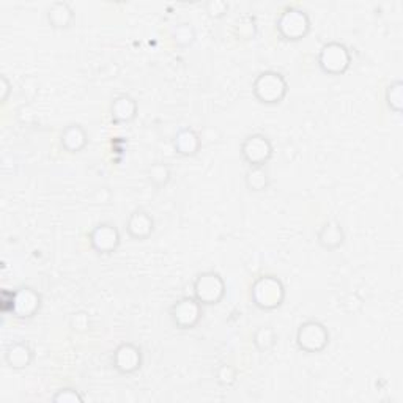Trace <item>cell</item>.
<instances>
[{
	"mask_svg": "<svg viewBox=\"0 0 403 403\" xmlns=\"http://www.w3.org/2000/svg\"><path fill=\"white\" fill-rule=\"evenodd\" d=\"M254 97L264 104H279L287 97L289 84L285 78L278 71H264L254 81Z\"/></svg>",
	"mask_w": 403,
	"mask_h": 403,
	"instance_id": "6da1fadb",
	"label": "cell"
},
{
	"mask_svg": "<svg viewBox=\"0 0 403 403\" xmlns=\"http://www.w3.org/2000/svg\"><path fill=\"white\" fill-rule=\"evenodd\" d=\"M251 296L254 304L264 310H274L284 303L285 287L274 276H261L252 284Z\"/></svg>",
	"mask_w": 403,
	"mask_h": 403,
	"instance_id": "7a4b0ae2",
	"label": "cell"
},
{
	"mask_svg": "<svg viewBox=\"0 0 403 403\" xmlns=\"http://www.w3.org/2000/svg\"><path fill=\"white\" fill-rule=\"evenodd\" d=\"M276 27L285 40L298 41L309 34L310 19L304 10L296 8V6H287L278 18Z\"/></svg>",
	"mask_w": 403,
	"mask_h": 403,
	"instance_id": "3957f363",
	"label": "cell"
},
{
	"mask_svg": "<svg viewBox=\"0 0 403 403\" xmlns=\"http://www.w3.org/2000/svg\"><path fill=\"white\" fill-rule=\"evenodd\" d=\"M318 65L322 71L331 76L343 74L351 65V54L342 43L331 41L320 49Z\"/></svg>",
	"mask_w": 403,
	"mask_h": 403,
	"instance_id": "277c9868",
	"label": "cell"
},
{
	"mask_svg": "<svg viewBox=\"0 0 403 403\" xmlns=\"http://www.w3.org/2000/svg\"><path fill=\"white\" fill-rule=\"evenodd\" d=\"M194 298L200 304L214 306L226 295V282L214 271L200 273L194 280Z\"/></svg>",
	"mask_w": 403,
	"mask_h": 403,
	"instance_id": "5b68a950",
	"label": "cell"
},
{
	"mask_svg": "<svg viewBox=\"0 0 403 403\" xmlns=\"http://www.w3.org/2000/svg\"><path fill=\"white\" fill-rule=\"evenodd\" d=\"M296 343L299 350L306 353H320L329 343V332L323 323L317 320H309V322L299 326L296 332Z\"/></svg>",
	"mask_w": 403,
	"mask_h": 403,
	"instance_id": "8992f818",
	"label": "cell"
},
{
	"mask_svg": "<svg viewBox=\"0 0 403 403\" xmlns=\"http://www.w3.org/2000/svg\"><path fill=\"white\" fill-rule=\"evenodd\" d=\"M241 155L251 165H265L273 156V144L264 134H251L241 144Z\"/></svg>",
	"mask_w": 403,
	"mask_h": 403,
	"instance_id": "52a82bcc",
	"label": "cell"
},
{
	"mask_svg": "<svg viewBox=\"0 0 403 403\" xmlns=\"http://www.w3.org/2000/svg\"><path fill=\"white\" fill-rule=\"evenodd\" d=\"M172 322L180 329H193L202 318V304L196 298H182L172 306Z\"/></svg>",
	"mask_w": 403,
	"mask_h": 403,
	"instance_id": "ba28073f",
	"label": "cell"
},
{
	"mask_svg": "<svg viewBox=\"0 0 403 403\" xmlns=\"http://www.w3.org/2000/svg\"><path fill=\"white\" fill-rule=\"evenodd\" d=\"M88 240H90L93 251L98 254H112L120 246V232L112 224L102 222L92 230Z\"/></svg>",
	"mask_w": 403,
	"mask_h": 403,
	"instance_id": "9c48e42d",
	"label": "cell"
},
{
	"mask_svg": "<svg viewBox=\"0 0 403 403\" xmlns=\"http://www.w3.org/2000/svg\"><path fill=\"white\" fill-rule=\"evenodd\" d=\"M114 367L118 370L120 374L130 375L137 372L142 366V351L131 342L121 343L120 347L115 350L114 357H112Z\"/></svg>",
	"mask_w": 403,
	"mask_h": 403,
	"instance_id": "30bf717a",
	"label": "cell"
},
{
	"mask_svg": "<svg viewBox=\"0 0 403 403\" xmlns=\"http://www.w3.org/2000/svg\"><path fill=\"white\" fill-rule=\"evenodd\" d=\"M41 296L34 289L24 287L15 292V306H13V315L18 318H32L40 310Z\"/></svg>",
	"mask_w": 403,
	"mask_h": 403,
	"instance_id": "8fae6325",
	"label": "cell"
},
{
	"mask_svg": "<svg viewBox=\"0 0 403 403\" xmlns=\"http://www.w3.org/2000/svg\"><path fill=\"white\" fill-rule=\"evenodd\" d=\"M155 230V221L145 210H134L126 221V232L132 240L144 241Z\"/></svg>",
	"mask_w": 403,
	"mask_h": 403,
	"instance_id": "7c38bea8",
	"label": "cell"
},
{
	"mask_svg": "<svg viewBox=\"0 0 403 403\" xmlns=\"http://www.w3.org/2000/svg\"><path fill=\"white\" fill-rule=\"evenodd\" d=\"M317 241L326 251H336L345 243V232L336 221L325 222L317 233Z\"/></svg>",
	"mask_w": 403,
	"mask_h": 403,
	"instance_id": "4fadbf2b",
	"label": "cell"
},
{
	"mask_svg": "<svg viewBox=\"0 0 403 403\" xmlns=\"http://www.w3.org/2000/svg\"><path fill=\"white\" fill-rule=\"evenodd\" d=\"M32 360H34V351L25 342H15L5 350V362L15 370L29 367Z\"/></svg>",
	"mask_w": 403,
	"mask_h": 403,
	"instance_id": "5bb4252c",
	"label": "cell"
},
{
	"mask_svg": "<svg viewBox=\"0 0 403 403\" xmlns=\"http://www.w3.org/2000/svg\"><path fill=\"white\" fill-rule=\"evenodd\" d=\"M137 102L130 95H120L114 100L111 106V115L115 123H128L136 118Z\"/></svg>",
	"mask_w": 403,
	"mask_h": 403,
	"instance_id": "9a60e30c",
	"label": "cell"
},
{
	"mask_svg": "<svg viewBox=\"0 0 403 403\" xmlns=\"http://www.w3.org/2000/svg\"><path fill=\"white\" fill-rule=\"evenodd\" d=\"M202 145V139L199 134L191 128H183L177 132V136L174 139V146L178 155L182 156H193L199 151Z\"/></svg>",
	"mask_w": 403,
	"mask_h": 403,
	"instance_id": "2e32d148",
	"label": "cell"
},
{
	"mask_svg": "<svg viewBox=\"0 0 403 403\" xmlns=\"http://www.w3.org/2000/svg\"><path fill=\"white\" fill-rule=\"evenodd\" d=\"M60 142L67 151L78 153L86 149L88 137L86 130L81 125H68L65 130L62 131Z\"/></svg>",
	"mask_w": 403,
	"mask_h": 403,
	"instance_id": "e0dca14e",
	"label": "cell"
},
{
	"mask_svg": "<svg viewBox=\"0 0 403 403\" xmlns=\"http://www.w3.org/2000/svg\"><path fill=\"white\" fill-rule=\"evenodd\" d=\"M74 19L71 5L67 2H54L48 8V21L54 29H67Z\"/></svg>",
	"mask_w": 403,
	"mask_h": 403,
	"instance_id": "ac0fdd59",
	"label": "cell"
},
{
	"mask_svg": "<svg viewBox=\"0 0 403 403\" xmlns=\"http://www.w3.org/2000/svg\"><path fill=\"white\" fill-rule=\"evenodd\" d=\"M245 182L249 189L254 193H260L270 186V175H268L265 165H252L246 172Z\"/></svg>",
	"mask_w": 403,
	"mask_h": 403,
	"instance_id": "d6986e66",
	"label": "cell"
},
{
	"mask_svg": "<svg viewBox=\"0 0 403 403\" xmlns=\"http://www.w3.org/2000/svg\"><path fill=\"white\" fill-rule=\"evenodd\" d=\"M386 104L391 109L392 112L400 114L403 107V84L402 81H394L392 84H389L385 93Z\"/></svg>",
	"mask_w": 403,
	"mask_h": 403,
	"instance_id": "ffe728a7",
	"label": "cell"
},
{
	"mask_svg": "<svg viewBox=\"0 0 403 403\" xmlns=\"http://www.w3.org/2000/svg\"><path fill=\"white\" fill-rule=\"evenodd\" d=\"M276 332L270 326H261L254 332V345L260 351H268L276 345Z\"/></svg>",
	"mask_w": 403,
	"mask_h": 403,
	"instance_id": "44dd1931",
	"label": "cell"
},
{
	"mask_svg": "<svg viewBox=\"0 0 403 403\" xmlns=\"http://www.w3.org/2000/svg\"><path fill=\"white\" fill-rule=\"evenodd\" d=\"M235 34L241 40H252L257 34V22L252 16H243L235 25Z\"/></svg>",
	"mask_w": 403,
	"mask_h": 403,
	"instance_id": "7402d4cb",
	"label": "cell"
},
{
	"mask_svg": "<svg viewBox=\"0 0 403 403\" xmlns=\"http://www.w3.org/2000/svg\"><path fill=\"white\" fill-rule=\"evenodd\" d=\"M149 178L153 186L163 188L170 182V169L165 164L156 163L149 169Z\"/></svg>",
	"mask_w": 403,
	"mask_h": 403,
	"instance_id": "603a6c76",
	"label": "cell"
},
{
	"mask_svg": "<svg viewBox=\"0 0 403 403\" xmlns=\"http://www.w3.org/2000/svg\"><path fill=\"white\" fill-rule=\"evenodd\" d=\"M174 41L177 43V46L180 48H186L189 44H193V41L196 40V30L191 27L189 24H178L177 27L174 29Z\"/></svg>",
	"mask_w": 403,
	"mask_h": 403,
	"instance_id": "cb8c5ba5",
	"label": "cell"
},
{
	"mask_svg": "<svg viewBox=\"0 0 403 403\" xmlns=\"http://www.w3.org/2000/svg\"><path fill=\"white\" fill-rule=\"evenodd\" d=\"M53 400L55 403H82L84 402V397L79 394V391H76L73 388H63L57 391Z\"/></svg>",
	"mask_w": 403,
	"mask_h": 403,
	"instance_id": "d4e9b609",
	"label": "cell"
},
{
	"mask_svg": "<svg viewBox=\"0 0 403 403\" xmlns=\"http://www.w3.org/2000/svg\"><path fill=\"white\" fill-rule=\"evenodd\" d=\"M216 380L219 385L222 386H232L233 383L236 381V372L233 367L230 366H222L219 370H217L216 374Z\"/></svg>",
	"mask_w": 403,
	"mask_h": 403,
	"instance_id": "484cf974",
	"label": "cell"
},
{
	"mask_svg": "<svg viewBox=\"0 0 403 403\" xmlns=\"http://www.w3.org/2000/svg\"><path fill=\"white\" fill-rule=\"evenodd\" d=\"M207 13L211 18H222L226 15L227 10H228V5L226 2H222V0H211L207 5Z\"/></svg>",
	"mask_w": 403,
	"mask_h": 403,
	"instance_id": "4316f807",
	"label": "cell"
},
{
	"mask_svg": "<svg viewBox=\"0 0 403 403\" xmlns=\"http://www.w3.org/2000/svg\"><path fill=\"white\" fill-rule=\"evenodd\" d=\"M90 326V318L86 312H78L71 317V328L78 332H84Z\"/></svg>",
	"mask_w": 403,
	"mask_h": 403,
	"instance_id": "83f0119b",
	"label": "cell"
},
{
	"mask_svg": "<svg viewBox=\"0 0 403 403\" xmlns=\"http://www.w3.org/2000/svg\"><path fill=\"white\" fill-rule=\"evenodd\" d=\"M13 306H15V292L4 290L2 296H0V307L5 313H13Z\"/></svg>",
	"mask_w": 403,
	"mask_h": 403,
	"instance_id": "f1b7e54d",
	"label": "cell"
},
{
	"mask_svg": "<svg viewBox=\"0 0 403 403\" xmlns=\"http://www.w3.org/2000/svg\"><path fill=\"white\" fill-rule=\"evenodd\" d=\"M2 88H4V95H2V100H6V93L10 90V86H8V81H6L5 76H2Z\"/></svg>",
	"mask_w": 403,
	"mask_h": 403,
	"instance_id": "f546056e",
	"label": "cell"
}]
</instances>
